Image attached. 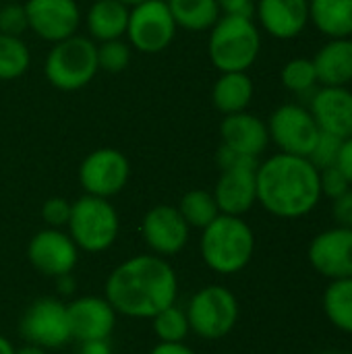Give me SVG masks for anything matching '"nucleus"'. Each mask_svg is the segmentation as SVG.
<instances>
[{
    "label": "nucleus",
    "instance_id": "obj_26",
    "mask_svg": "<svg viewBox=\"0 0 352 354\" xmlns=\"http://www.w3.org/2000/svg\"><path fill=\"white\" fill-rule=\"evenodd\" d=\"M324 313L328 322L352 336V278L332 280L324 292Z\"/></svg>",
    "mask_w": 352,
    "mask_h": 354
},
{
    "label": "nucleus",
    "instance_id": "obj_40",
    "mask_svg": "<svg viewBox=\"0 0 352 354\" xmlns=\"http://www.w3.org/2000/svg\"><path fill=\"white\" fill-rule=\"evenodd\" d=\"M77 354H112V346L108 340H89V342H79Z\"/></svg>",
    "mask_w": 352,
    "mask_h": 354
},
{
    "label": "nucleus",
    "instance_id": "obj_38",
    "mask_svg": "<svg viewBox=\"0 0 352 354\" xmlns=\"http://www.w3.org/2000/svg\"><path fill=\"white\" fill-rule=\"evenodd\" d=\"M336 168L346 176V180L352 185V137L342 139L340 153H338V160H336Z\"/></svg>",
    "mask_w": 352,
    "mask_h": 354
},
{
    "label": "nucleus",
    "instance_id": "obj_1",
    "mask_svg": "<svg viewBox=\"0 0 352 354\" xmlns=\"http://www.w3.org/2000/svg\"><path fill=\"white\" fill-rule=\"evenodd\" d=\"M104 290L118 315L151 319L156 313L176 303L178 278L166 257L143 253L116 266Z\"/></svg>",
    "mask_w": 352,
    "mask_h": 354
},
{
    "label": "nucleus",
    "instance_id": "obj_15",
    "mask_svg": "<svg viewBox=\"0 0 352 354\" xmlns=\"http://www.w3.org/2000/svg\"><path fill=\"white\" fill-rule=\"evenodd\" d=\"M189 224L174 205H156L141 220V236L147 249L160 257L178 255L189 243Z\"/></svg>",
    "mask_w": 352,
    "mask_h": 354
},
{
    "label": "nucleus",
    "instance_id": "obj_7",
    "mask_svg": "<svg viewBox=\"0 0 352 354\" xmlns=\"http://www.w3.org/2000/svg\"><path fill=\"white\" fill-rule=\"evenodd\" d=\"M189 328L201 340L226 338L239 322V299L222 284L199 288L185 307Z\"/></svg>",
    "mask_w": 352,
    "mask_h": 354
},
{
    "label": "nucleus",
    "instance_id": "obj_13",
    "mask_svg": "<svg viewBox=\"0 0 352 354\" xmlns=\"http://www.w3.org/2000/svg\"><path fill=\"white\" fill-rule=\"evenodd\" d=\"M23 6L29 31L44 41H62L81 27V8L77 0H27Z\"/></svg>",
    "mask_w": 352,
    "mask_h": 354
},
{
    "label": "nucleus",
    "instance_id": "obj_20",
    "mask_svg": "<svg viewBox=\"0 0 352 354\" xmlns=\"http://www.w3.org/2000/svg\"><path fill=\"white\" fill-rule=\"evenodd\" d=\"M220 139H222L224 147L239 151L243 156H249V158H257V160L270 145L268 124L259 116H255L247 110L228 114L222 118Z\"/></svg>",
    "mask_w": 352,
    "mask_h": 354
},
{
    "label": "nucleus",
    "instance_id": "obj_36",
    "mask_svg": "<svg viewBox=\"0 0 352 354\" xmlns=\"http://www.w3.org/2000/svg\"><path fill=\"white\" fill-rule=\"evenodd\" d=\"M332 218L336 226L352 228V189L332 199Z\"/></svg>",
    "mask_w": 352,
    "mask_h": 354
},
{
    "label": "nucleus",
    "instance_id": "obj_39",
    "mask_svg": "<svg viewBox=\"0 0 352 354\" xmlns=\"http://www.w3.org/2000/svg\"><path fill=\"white\" fill-rule=\"evenodd\" d=\"M149 354H197L185 342H158Z\"/></svg>",
    "mask_w": 352,
    "mask_h": 354
},
{
    "label": "nucleus",
    "instance_id": "obj_10",
    "mask_svg": "<svg viewBox=\"0 0 352 354\" xmlns=\"http://www.w3.org/2000/svg\"><path fill=\"white\" fill-rule=\"evenodd\" d=\"M19 332L27 344H35L46 351L62 348L73 340L66 305L52 297L33 301L21 317Z\"/></svg>",
    "mask_w": 352,
    "mask_h": 354
},
{
    "label": "nucleus",
    "instance_id": "obj_46",
    "mask_svg": "<svg viewBox=\"0 0 352 354\" xmlns=\"http://www.w3.org/2000/svg\"><path fill=\"white\" fill-rule=\"evenodd\" d=\"M346 354H352V353H346Z\"/></svg>",
    "mask_w": 352,
    "mask_h": 354
},
{
    "label": "nucleus",
    "instance_id": "obj_17",
    "mask_svg": "<svg viewBox=\"0 0 352 354\" xmlns=\"http://www.w3.org/2000/svg\"><path fill=\"white\" fill-rule=\"evenodd\" d=\"M71 336L77 342L108 340L116 328V311L104 297H81L66 305Z\"/></svg>",
    "mask_w": 352,
    "mask_h": 354
},
{
    "label": "nucleus",
    "instance_id": "obj_4",
    "mask_svg": "<svg viewBox=\"0 0 352 354\" xmlns=\"http://www.w3.org/2000/svg\"><path fill=\"white\" fill-rule=\"evenodd\" d=\"M261 52V33L253 17L220 15L210 29L207 56L220 73H247Z\"/></svg>",
    "mask_w": 352,
    "mask_h": 354
},
{
    "label": "nucleus",
    "instance_id": "obj_41",
    "mask_svg": "<svg viewBox=\"0 0 352 354\" xmlns=\"http://www.w3.org/2000/svg\"><path fill=\"white\" fill-rule=\"evenodd\" d=\"M54 280H56V288H58L60 295H73L75 288H77V282H75L73 274H64V276H58Z\"/></svg>",
    "mask_w": 352,
    "mask_h": 354
},
{
    "label": "nucleus",
    "instance_id": "obj_11",
    "mask_svg": "<svg viewBox=\"0 0 352 354\" xmlns=\"http://www.w3.org/2000/svg\"><path fill=\"white\" fill-rule=\"evenodd\" d=\"M77 176L85 195L110 199L127 187L131 164L122 151L114 147H98L83 158Z\"/></svg>",
    "mask_w": 352,
    "mask_h": 354
},
{
    "label": "nucleus",
    "instance_id": "obj_9",
    "mask_svg": "<svg viewBox=\"0 0 352 354\" xmlns=\"http://www.w3.org/2000/svg\"><path fill=\"white\" fill-rule=\"evenodd\" d=\"M266 124H268L270 141L276 143V147L282 153L303 156V158H309L322 133L311 110L301 104L278 106L270 114V120Z\"/></svg>",
    "mask_w": 352,
    "mask_h": 354
},
{
    "label": "nucleus",
    "instance_id": "obj_35",
    "mask_svg": "<svg viewBox=\"0 0 352 354\" xmlns=\"http://www.w3.org/2000/svg\"><path fill=\"white\" fill-rule=\"evenodd\" d=\"M319 189H322V197L336 199L342 193H346L349 189H352V185L336 166H328V168L319 170Z\"/></svg>",
    "mask_w": 352,
    "mask_h": 354
},
{
    "label": "nucleus",
    "instance_id": "obj_14",
    "mask_svg": "<svg viewBox=\"0 0 352 354\" xmlns=\"http://www.w3.org/2000/svg\"><path fill=\"white\" fill-rule=\"evenodd\" d=\"M311 268L332 280L352 278V228L334 226L313 236L307 249Z\"/></svg>",
    "mask_w": 352,
    "mask_h": 354
},
{
    "label": "nucleus",
    "instance_id": "obj_24",
    "mask_svg": "<svg viewBox=\"0 0 352 354\" xmlns=\"http://www.w3.org/2000/svg\"><path fill=\"white\" fill-rule=\"evenodd\" d=\"M309 23L328 39L352 37V0H309Z\"/></svg>",
    "mask_w": 352,
    "mask_h": 354
},
{
    "label": "nucleus",
    "instance_id": "obj_45",
    "mask_svg": "<svg viewBox=\"0 0 352 354\" xmlns=\"http://www.w3.org/2000/svg\"><path fill=\"white\" fill-rule=\"evenodd\" d=\"M319 354H340V353H332V351H328V353H319Z\"/></svg>",
    "mask_w": 352,
    "mask_h": 354
},
{
    "label": "nucleus",
    "instance_id": "obj_30",
    "mask_svg": "<svg viewBox=\"0 0 352 354\" xmlns=\"http://www.w3.org/2000/svg\"><path fill=\"white\" fill-rule=\"evenodd\" d=\"M280 81L290 93H297V95L313 93L317 83H319L311 58H293V60H288L282 66Z\"/></svg>",
    "mask_w": 352,
    "mask_h": 354
},
{
    "label": "nucleus",
    "instance_id": "obj_27",
    "mask_svg": "<svg viewBox=\"0 0 352 354\" xmlns=\"http://www.w3.org/2000/svg\"><path fill=\"white\" fill-rule=\"evenodd\" d=\"M176 209L180 212V216L185 218L189 228H199V230H203L207 224H212L220 216L214 195L203 189H193V191L185 193L180 197Z\"/></svg>",
    "mask_w": 352,
    "mask_h": 354
},
{
    "label": "nucleus",
    "instance_id": "obj_23",
    "mask_svg": "<svg viewBox=\"0 0 352 354\" xmlns=\"http://www.w3.org/2000/svg\"><path fill=\"white\" fill-rule=\"evenodd\" d=\"M253 79L249 73H220L212 87V104L224 116L245 112L253 102Z\"/></svg>",
    "mask_w": 352,
    "mask_h": 354
},
{
    "label": "nucleus",
    "instance_id": "obj_3",
    "mask_svg": "<svg viewBox=\"0 0 352 354\" xmlns=\"http://www.w3.org/2000/svg\"><path fill=\"white\" fill-rule=\"evenodd\" d=\"M199 251L212 272L234 276L243 272L255 255V232L241 216L220 214L201 230Z\"/></svg>",
    "mask_w": 352,
    "mask_h": 354
},
{
    "label": "nucleus",
    "instance_id": "obj_32",
    "mask_svg": "<svg viewBox=\"0 0 352 354\" xmlns=\"http://www.w3.org/2000/svg\"><path fill=\"white\" fill-rule=\"evenodd\" d=\"M340 145H342L340 137L330 135V133H319V137H317V141H315V145H313V149L309 153V162L317 170H324L328 166H336Z\"/></svg>",
    "mask_w": 352,
    "mask_h": 354
},
{
    "label": "nucleus",
    "instance_id": "obj_37",
    "mask_svg": "<svg viewBox=\"0 0 352 354\" xmlns=\"http://www.w3.org/2000/svg\"><path fill=\"white\" fill-rule=\"evenodd\" d=\"M222 15H239V17H253L255 15V0H216Z\"/></svg>",
    "mask_w": 352,
    "mask_h": 354
},
{
    "label": "nucleus",
    "instance_id": "obj_43",
    "mask_svg": "<svg viewBox=\"0 0 352 354\" xmlns=\"http://www.w3.org/2000/svg\"><path fill=\"white\" fill-rule=\"evenodd\" d=\"M15 346L10 344V340L8 338H4V336H0V354H15Z\"/></svg>",
    "mask_w": 352,
    "mask_h": 354
},
{
    "label": "nucleus",
    "instance_id": "obj_42",
    "mask_svg": "<svg viewBox=\"0 0 352 354\" xmlns=\"http://www.w3.org/2000/svg\"><path fill=\"white\" fill-rule=\"evenodd\" d=\"M15 354H46V348H39L35 344H25V346L17 348Z\"/></svg>",
    "mask_w": 352,
    "mask_h": 354
},
{
    "label": "nucleus",
    "instance_id": "obj_33",
    "mask_svg": "<svg viewBox=\"0 0 352 354\" xmlns=\"http://www.w3.org/2000/svg\"><path fill=\"white\" fill-rule=\"evenodd\" d=\"M25 31H29L25 6L23 4H4L0 8V33L21 37Z\"/></svg>",
    "mask_w": 352,
    "mask_h": 354
},
{
    "label": "nucleus",
    "instance_id": "obj_29",
    "mask_svg": "<svg viewBox=\"0 0 352 354\" xmlns=\"http://www.w3.org/2000/svg\"><path fill=\"white\" fill-rule=\"evenodd\" d=\"M151 326H154V334L160 342H185V338L191 332L187 313L176 303L162 309L160 313H156L151 317Z\"/></svg>",
    "mask_w": 352,
    "mask_h": 354
},
{
    "label": "nucleus",
    "instance_id": "obj_22",
    "mask_svg": "<svg viewBox=\"0 0 352 354\" xmlns=\"http://www.w3.org/2000/svg\"><path fill=\"white\" fill-rule=\"evenodd\" d=\"M129 10L131 8L118 0H95L85 15V27L89 37L95 44L124 37Z\"/></svg>",
    "mask_w": 352,
    "mask_h": 354
},
{
    "label": "nucleus",
    "instance_id": "obj_12",
    "mask_svg": "<svg viewBox=\"0 0 352 354\" xmlns=\"http://www.w3.org/2000/svg\"><path fill=\"white\" fill-rule=\"evenodd\" d=\"M27 259L35 272L46 278L73 274L79 261V247L62 228H44L27 245Z\"/></svg>",
    "mask_w": 352,
    "mask_h": 354
},
{
    "label": "nucleus",
    "instance_id": "obj_31",
    "mask_svg": "<svg viewBox=\"0 0 352 354\" xmlns=\"http://www.w3.org/2000/svg\"><path fill=\"white\" fill-rule=\"evenodd\" d=\"M131 58H133V48L122 37L98 44V66L104 73L116 75V73L127 71V66L131 64Z\"/></svg>",
    "mask_w": 352,
    "mask_h": 354
},
{
    "label": "nucleus",
    "instance_id": "obj_19",
    "mask_svg": "<svg viewBox=\"0 0 352 354\" xmlns=\"http://www.w3.org/2000/svg\"><path fill=\"white\" fill-rule=\"evenodd\" d=\"M309 110L322 133L340 139L352 137V91L349 87H322L311 93Z\"/></svg>",
    "mask_w": 352,
    "mask_h": 354
},
{
    "label": "nucleus",
    "instance_id": "obj_16",
    "mask_svg": "<svg viewBox=\"0 0 352 354\" xmlns=\"http://www.w3.org/2000/svg\"><path fill=\"white\" fill-rule=\"evenodd\" d=\"M259 162L241 164L220 170V178L212 191L220 214L226 216H245L257 203V172Z\"/></svg>",
    "mask_w": 352,
    "mask_h": 354
},
{
    "label": "nucleus",
    "instance_id": "obj_34",
    "mask_svg": "<svg viewBox=\"0 0 352 354\" xmlns=\"http://www.w3.org/2000/svg\"><path fill=\"white\" fill-rule=\"evenodd\" d=\"M71 205L64 197H50L41 205V220L48 228H64L71 218Z\"/></svg>",
    "mask_w": 352,
    "mask_h": 354
},
{
    "label": "nucleus",
    "instance_id": "obj_25",
    "mask_svg": "<svg viewBox=\"0 0 352 354\" xmlns=\"http://www.w3.org/2000/svg\"><path fill=\"white\" fill-rule=\"evenodd\" d=\"M178 29L187 31H210L220 19L216 0H166Z\"/></svg>",
    "mask_w": 352,
    "mask_h": 354
},
{
    "label": "nucleus",
    "instance_id": "obj_2",
    "mask_svg": "<svg viewBox=\"0 0 352 354\" xmlns=\"http://www.w3.org/2000/svg\"><path fill=\"white\" fill-rule=\"evenodd\" d=\"M257 203L280 220L309 216L322 201L319 170L303 156L274 153L257 164Z\"/></svg>",
    "mask_w": 352,
    "mask_h": 354
},
{
    "label": "nucleus",
    "instance_id": "obj_28",
    "mask_svg": "<svg viewBox=\"0 0 352 354\" xmlns=\"http://www.w3.org/2000/svg\"><path fill=\"white\" fill-rule=\"evenodd\" d=\"M31 66V52L23 37L0 33V81H15Z\"/></svg>",
    "mask_w": 352,
    "mask_h": 354
},
{
    "label": "nucleus",
    "instance_id": "obj_21",
    "mask_svg": "<svg viewBox=\"0 0 352 354\" xmlns=\"http://www.w3.org/2000/svg\"><path fill=\"white\" fill-rule=\"evenodd\" d=\"M311 60L322 85L346 87L352 83V37L328 39Z\"/></svg>",
    "mask_w": 352,
    "mask_h": 354
},
{
    "label": "nucleus",
    "instance_id": "obj_18",
    "mask_svg": "<svg viewBox=\"0 0 352 354\" xmlns=\"http://www.w3.org/2000/svg\"><path fill=\"white\" fill-rule=\"evenodd\" d=\"M259 27L274 39L299 37L309 25V0H255Z\"/></svg>",
    "mask_w": 352,
    "mask_h": 354
},
{
    "label": "nucleus",
    "instance_id": "obj_8",
    "mask_svg": "<svg viewBox=\"0 0 352 354\" xmlns=\"http://www.w3.org/2000/svg\"><path fill=\"white\" fill-rule=\"evenodd\" d=\"M178 25L166 0H145L131 6L127 41L141 54H160L174 41Z\"/></svg>",
    "mask_w": 352,
    "mask_h": 354
},
{
    "label": "nucleus",
    "instance_id": "obj_6",
    "mask_svg": "<svg viewBox=\"0 0 352 354\" xmlns=\"http://www.w3.org/2000/svg\"><path fill=\"white\" fill-rule=\"evenodd\" d=\"M66 228L79 251L104 253L120 234V218L110 199L83 195L71 205Z\"/></svg>",
    "mask_w": 352,
    "mask_h": 354
},
{
    "label": "nucleus",
    "instance_id": "obj_5",
    "mask_svg": "<svg viewBox=\"0 0 352 354\" xmlns=\"http://www.w3.org/2000/svg\"><path fill=\"white\" fill-rule=\"evenodd\" d=\"M98 73V44L79 33L52 44L44 60V77L58 91H79L87 87Z\"/></svg>",
    "mask_w": 352,
    "mask_h": 354
},
{
    "label": "nucleus",
    "instance_id": "obj_44",
    "mask_svg": "<svg viewBox=\"0 0 352 354\" xmlns=\"http://www.w3.org/2000/svg\"><path fill=\"white\" fill-rule=\"evenodd\" d=\"M118 2H122V4H127V6L131 8V6H135V4H141V2H145V0H118Z\"/></svg>",
    "mask_w": 352,
    "mask_h": 354
}]
</instances>
